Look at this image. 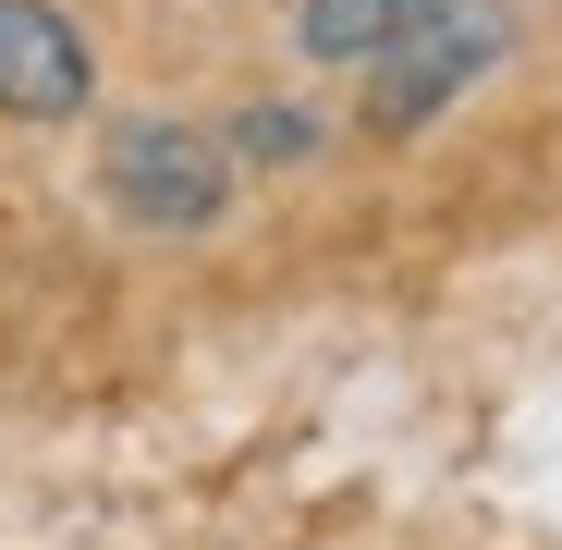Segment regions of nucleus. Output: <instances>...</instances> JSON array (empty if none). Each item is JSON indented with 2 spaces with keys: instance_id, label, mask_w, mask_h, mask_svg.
<instances>
[{
  "instance_id": "obj_1",
  "label": "nucleus",
  "mask_w": 562,
  "mask_h": 550,
  "mask_svg": "<svg viewBox=\"0 0 562 550\" xmlns=\"http://www.w3.org/2000/svg\"><path fill=\"white\" fill-rule=\"evenodd\" d=\"M99 159H111V209H123L135 233H209L221 197H233L221 147H209V135H183V123H123Z\"/></svg>"
},
{
  "instance_id": "obj_2",
  "label": "nucleus",
  "mask_w": 562,
  "mask_h": 550,
  "mask_svg": "<svg viewBox=\"0 0 562 550\" xmlns=\"http://www.w3.org/2000/svg\"><path fill=\"white\" fill-rule=\"evenodd\" d=\"M86 86H99V61H86L74 13H49V0H0V111H13V123H74Z\"/></svg>"
},
{
  "instance_id": "obj_3",
  "label": "nucleus",
  "mask_w": 562,
  "mask_h": 550,
  "mask_svg": "<svg viewBox=\"0 0 562 550\" xmlns=\"http://www.w3.org/2000/svg\"><path fill=\"white\" fill-rule=\"evenodd\" d=\"M490 49H502V13H428L416 37H392L380 61H367V74H380V99H367V111L404 135V123H428V111L452 99L464 74H490Z\"/></svg>"
},
{
  "instance_id": "obj_4",
  "label": "nucleus",
  "mask_w": 562,
  "mask_h": 550,
  "mask_svg": "<svg viewBox=\"0 0 562 550\" xmlns=\"http://www.w3.org/2000/svg\"><path fill=\"white\" fill-rule=\"evenodd\" d=\"M428 13H452V0H306V49H318V61H380V49L416 37Z\"/></svg>"
},
{
  "instance_id": "obj_5",
  "label": "nucleus",
  "mask_w": 562,
  "mask_h": 550,
  "mask_svg": "<svg viewBox=\"0 0 562 550\" xmlns=\"http://www.w3.org/2000/svg\"><path fill=\"white\" fill-rule=\"evenodd\" d=\"M306 135H318L306 111H245V123H233V147H245V159H306Z\"/></svg>"
}]
</instances>
